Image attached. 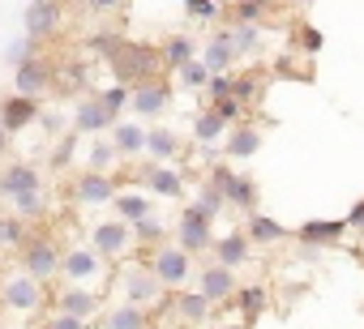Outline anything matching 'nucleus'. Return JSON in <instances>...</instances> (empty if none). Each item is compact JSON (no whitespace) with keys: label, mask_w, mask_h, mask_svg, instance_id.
Returning <instances> with one entry per match:
<instances>
[{"label":"nucleus","mask_w":364,"mask_h":329,"mask_svg":"<svg viewBox=\"0 0 364 329\" xmlns=\"http://www.w3.org/2000/svg\"><path fill=\"white\" fill-rule=\"evenodd\" d=\"M0 201L22 223H39L48 214V193H43V176H39L35 162L14 158L0 167Z\"/></svg>","instance_id":"nucleus-1"},{"label":"nucleus","mask_w":364,"mask_h":329,"mask_svg":"<svg viewBox=\"0 0 364 329\" xmlns=\"http://www.w3.org/2000/svg\"><path fill=\"white\" fill-rule=\"evenodd\" d=\"M112 73L120 86H146V82H159L163 77V52L154 43H137V39H120V48L107 56Z\"/></svg>","instance_id":"nucleus-2"},{"label":"nucleus","mask_w":364,"mask_h":329,"mask_svg":"<svg viewBox=\"0 0 364 329\" xmlns=\"http://www.w3.org/2000/svg\"><path fill=\"white\" fill-rule=\"evenodd\" d=\"M0 308L9 316H35L48 308V291L26 269H5L0 274Z\"/></svg>","instance_id":"nucleus-3"},{"label":"nucleus","mask_w":364,"mask_h":329,"mask_svg":"<svg viewBox=\"0 0 364 329\" xmlns=\"http://www.w3.org/2000/svg\"><path fill=\"white\" fill-rule=\"evenodd\" d=\"M18 269H26V274H31L35 282H43V286L60 278V269H65V252H60V244L52 240V231L39 227V231L31 235V244L18 252Z\"/></svg>","instance_id":"nucleus-4"},{"label":"nucleus","mask_w":364,"mask_h":329,"mask_svg":"<svg viewBox=\"0 0 364 329\" xmlns=\"http://www.w3.org/2000/svg\"><path fill=\"white\" fill-rule=\"evenodd\" d=\"M228 206L245 210V214H257V180L253 176H240L236 167H228V162H210V180H206Z\"/></svg>","instance_id":"nucleus-5"},{"label":"nucleus","mask_w":364,"mask_h":329,"mask_svg":"<svg viewBox=\"0 0 364 329\" xmlns=\"http://www.w3.org/2000/svg\"><path fill=\"white\" fill-rule=\"evenodd\" d=\"M120 291H124V303H133V308H150L163 299V282L154 278V269L146 261H133L120 269Z\"/></svg>","instance_id":"nucleus-6"},{"label":"nucleus","mask_w":364,"mask_h":329,"mask_svg":"<svg viewBox=\"0 0 364 329\" xmlns=\"http://www.w3.org/2000/svg\"><path fill=\"white\" fill-rule=\"evenodd\" d=\"M103 274H107V261H103L95 248H69V252H65V269H60V278H65L69 286L99 291Z\"/></svg>","instance_id":"nucleus-7"},{"label":"nucleus","mask_w":364,"mask_h":329,"mask_svg":"<svg viewBox=\"0 0 364 329\" xmlns=\"http://www.w3.org/2000/svg\"><path fill=\"white\" fill-rule=\"evenodd\" d=\"M146 265H150V269H154V278H159L163 286H171V291H176V286H185V282H189V274H193L189 252H185V248H176V244L154 248Z\"/></svg>","instance_id":"nucleus-8"},{"label":"nucleus","mask_w":364,"mask_h":329,"mask_svg":"<svg viewBox=\"0 0 364 329\" xmlns=\"http://www.w3.org/2000/svg\"><path fill=\"white\" fill-rule=\"evenodd\" d=\"M65 22V5H56V0H31V5L22 9V26H26V39L43 43L60 30Z\"/></svg>","instance_id":"nucleus-9"},{"label":"nucleus","mask_w":364,"mask_h":329,"mask_svg":"<svg viewBox=\"0 0 364 329\" xmlns=\"http://www.w3.org/2000/svg\"><path fill=\"white\" fill-rule=\"evenodd\" d=\"M56 86V65L48 60V56H31V60H22L18 65V77H14V90L22 94V99H39L43 90H52Z\"/></svg>","instance_id":"nucleus-10"},{"label":"nucleus","mask_w":364,"mask_h":329,"mask_svg":"<svg viewBox=\"0 0 364 329\" xmlns=\"http://www.w3.org/2000/svg\"><path fill=\"white\" fill-rule=\"evenodd\" d=\"M90 248H95L103 261H120V257L133 248V227L120 223V218H112V223H95V231H90Z\"/></svg>","instance_id":"nucleus-11"},{"label":"nucleus","mask_w":364,"mask_h":329,"mask_svg":"<svg viewBox=\"0 0 364 329\" xmlns=\"http://www.w3.org/2000/svg\"><path fill=\"white\" fill-rule=\"evenodd\" d=\"M176 248H185L189 257L215 248V231H210V223H206L198 210H185V214H180V223H176Z\"/></svg>","instance_id":"nucleus-12"},{"label":"nucleus","mask_w":364,"mask_h":329,"mask_svg":"<svg viewBox=\"0 0 364 329\" xmlns=\"http://www.w3.org/2000/svg\"><path fill=\"white\" fill-rule=\"evenodd\" d=\"M116 197H120V189H116V180L112 176H95V172H82L77 180H73V201L77 206H116Z\"/></svg>","instance_id":"nucleus-13"},{"label":"nucleus","mask_w":364,"mask_h":329,"mask_svg":"<svg viewBox=\"0 0 364 329\" xmlns=\"http://www.w3.org/2000/svg\"><path fill=\"white\" fill-rule=\"evenodd\" d=\"M198 291H202L210 303H232L240 286H236V274H232V269H223V265L210 261V265H202V274H198Z\"/></svg>","instance_id":"nucleus-14"},{"label":"nucleus","mask_w":364,"mask_h":329,"mask_svg":"<svg viewBox=\"0 0 364 329\" xmlns=\"http://www.w3.org/2000/svg\"><path fill=\"white\" fill-rule=\"evenodd\" d=\"M232 60H240V56H236L232 26H223V30H215V35L206 39V48H202V65L210 69V77H219V73H228V69H232Z\"/></svg>","instance_id":"nucleus-15"},{"label":"nucleus","mask_w":364,"mask_h":329,"mask_svg":"<svg viewBox=\"0 0 364 329\" xmlns=\"http://www.w3.org/2000/svg\"><path fill=\"white\" fill-rule=\"evenodd\" d=\"M103 308V295L99 291H86V286H65L60 295H56V312H65V316H77V320H86L90 325V316Z\"/></svg>","instance_id":"nucleus-16"},{"label":"nucleus","mask_w":364,"mask_h":329,"mask_svg":"<svg viewBox=\"0 0 364 329\" xmlns=\"http://www.w3.org/2000/svg\"><path fill=\"white\" fill-rule=\"evenodd\" d=\"M116 124H120V120L99 103V94H95V99H82L77 111H73V133H77V137H86V133H103V128H116Z\"/></svg>","instance_id":"nucleus-17"},{"label":"nucleus","mask_w":364,"mask_h":329,"mask_svg":"<svg viewBox=\"0 0 364 329\" xmlns=\"http://www.w3.org/2000/svg\"><path fill=\"white\" fill-rule=\"evenodd\" d=\"M343 235H347V218H343V223H338V218H326V223H321V218H313V223H304V227L296 231V240H300L304 248H313V252H317V248L338 244Z\"/></svg>","instance_id":"nucleus-18"},{"label":"nucleus","mask_w":364,"mask_h":329,"mask_svg":"<svg viewBox=\"0 0 364 329\" xmlns=\"http://www.w3.org/2000/svg\"><path fill=\"white\" fill-rule=\"evenodd\" d=\"M39 120V99H22V94H9L5 103H0V124H5L9 133H22Z\"/></svg>","instance_id":"nucleus-19"},{"label":"nucleus","mask_w":364,"mask_h":329,"mask_svg":"<svg viewBox=\"0 0 364 329\" xmlns=\"http://www.w3.org/2000/svg\"><path fill=\"white\" fill-rule=\"evenodd\" d=\"M167 103H171V86L159 77V82H146V86H137L129 107H133L137 116H163V111H167Z\"/></svg>","instance_id":"nucleus-20"},{"label":"nucleus","mask_w":364,"mask_h":329,"mask_svg":"<svg viewBox=\"0 0 364 329\" xmlns=\"http://www.w3.org/2000/svg\"><path fill=\"white\" fill-rule=\"evenodd\" d=\"M249 248H253V240H249L245 231H223V235L215 240V265L236 269V265L249 261Z\"/></svg>","instance_id":"nucleus-21"},{"label":"nucleus","mask_w":364,"mask_h":329,"mask_svg":"<svg viewBox=\"0 0 364 329\" xmlns=\"http://www.w3.org/2000/svg\"><path fill=\"white\" fill-rule=\"evenodd\" d=\"M262 150V133H257V124H232L228 128V137H223V154L228 158H253Z\"/></svg>","instance_id":"nucleus-22"},{"label":"nucleus","mask_w":364,"mask_h":329,"mask_svg":"<svg viewBox=\"0 0 364 329\" xmlns=\"http://www.w3.org/2000/svg\"><path fill=\"white\" fill-rule=\"evenodd\" d=\"M137 176H141V180H146V189H150V193H159V197H180V193H185V180H180V172L163 167V162H150V167H141Z\"/></svg>","instance_id":"nucleus-23"},{"label":"nucleus","mask_w":364,"mask_h":329,"mask_svg":"<svg viewBox=\"0 0 364 329\" xmlns=\"http://www.w3.org/2000/svg\"><path fill=\"white\" fill-rule=\"evenodd\" d=\"M210 312H215V303H210L202 291H176V316L185 320L180 329H189V325H202Z\"/></svg>","instance_id":"nucleus-24"},{"label":"nucleus","mask_w":364,"mask_h":329,"mask_svg":"<svg viewBox=\"0 0 364 329\" xmlns=\"http://www.w3.org/2000/svg\"><path fill=\"white\" fill-rule=\"evenodd\" d=\"M266 303H270V291H266V286H257V282H253V286H240V291H236V299H232V308H240V325H245V329L266 312Z\"/></svg>","instance_id":"nucleus-25"},{"label":"nucleus","mask_w":364,"mask_h":329,"mask_svg":"<svg viewBox=\"0 0 364 329\" xmlns=\"http://www.w3.org/2000/svg\"><path fill=\"white\" fill-rule=\"evenodd\" d=\"M31 235H35V227L31 223H22V218H14V214H0V252H22L26 244H31Z\"/></svg>","instance_id":"nucleus-26"},{"label":"nucleus","mask_w":364,"mask_h":329,"mask_svg":"<svg viewBox=\"0 0 364 329\" xmlns=\"http://www.w3.org/2000/svg\"><path fill=\"white\" fill-rule=\"evenodd\" d=\"M163 69H185V65H193L198 60V48H193V39L189 35H171V39H163Z\"/></svg>","instance_id":"nucleus-27"},{"label":"nucleus","mask_w":364,"mask_h":329,"mask_svg":"<svg viewBox=\"0 0 364 329\" xmlns=\"http://www.w3.org/2000/svg\"><path fill=\"white\" fill-rule=\"evenodd\" d=\"M56 86H60V94L86 90V86H90V65H86V60H65V65H56Z\"/></svg>","instance_id":"nucleus-28"},{"label":"nucleus","mask_w":364,"mask_h":329,"mask_svg":"<svg viewBox=\"0 0 364 329\" xmlns=\"http://www.w3.org/2000/svg\"><path fill=\"white\" fill-rule=\"evenodd\" d=\"M112 145H116L120 158H133V154L146 150V128H137V124H116V128H112Z\"/></svg>","instance_id":"nucleus-29"},{"label":"nucleus","mask_w":364,"mask_h":329,"mask_svg":"<svg viewBox=\"0 0 364 329\" xmlns=\"http://www.w3.org/2000/svg\"><path fill=\"white\" fill-rule=\"evenodd\" d=\"M245 235H249L253 244H279V240H287V227H279V223L266 218V214H249Z\"/></svg>","instance_id":"nucleus-30"},{"label":"nucleus","mask_w":364,"mask_h":329,"mask_svg":"<svg viewBox=\"0 0 364 329\" xmlns=\"http://www.w3.org/2000/svg\"><path fill=\"white\" fill-rule=\"evenodd\" d=\"M116 214H120V223L137 227L141 218H150V197L146 193H120L116 197Z\"/></svg>","instance_id":"nucleus-31"},{"label":"nucleus","mask_w":364,"mask_h":329,"mask_svg":"<svg viewBox=\"0 0 364 329\" xmlns=\"http://www.w3.org/2000/svg\"><path fill=\"white\" fill-rule=\"evenodd\" d=\"M107 329H150V312L133 308V303H120V308L107 312Z\"/></svg>","instance_id":"nucleus-32"},{"label":"nucleus","mask_w":364,"mask_h":329,"mask_svg":"<svg viewBox=\"0 0 364 329\" xmlns=\"http://www.w3.org/2000/svg\"><path fill=\"white\" fill-rule=\"evenodd\" d=\"M146 154L150 158H176L180 154V137L171 128H150L146 133Z\"/></svg>","instance_id":"nucleus-33"},{"label":"nucleus","mask_w":364,"mask_h":329,"mask_svg":"<svg viewBox=\"0 0 364 329\" xmlns=\"http://www.w3.org/2000/svg\"><path fill=\"white\" fill-rule=\"evenodd\" d=\"M193 137H198L202 145H215V141H223V137H228V124H223V120L206 107V111L193 120Z\"/></svg>","instance_id":"nucleus-34"},{"label":"nucleus","mask_w":364,"mask_h":329,"mask_svg":"<svg viewBox=\"0 0 364 329\" xmlns=\"http://www.w3.org/2000/svg\"><path fill=\"white\" fill-rule=\"evenodd\" d=\"M223 206H228V201H223V197H219V193H215L210 184H202V189H198V197L189 201V210H198V214H202L206 223H215V218L223 214Z\"/></svg>","instance_id":"nucleus-35"},{"label":"nucleus","mask_w":364,"mask_h":329,"mask_svg":"<svg viewBox=\"0 0 364 329\" xmlns=\"http://www.w3.org/2000/svg\"><path fill=\"white\" fill-rule=\"evenodd\" d=\"M116 162V145L112 141H99V145H90V154H86V167L95 172V176H107V167Z\"/></svg>","instance_id":"nucleus-36"},{"label":"nucleus","mask_w":364,"mask_h":329,"mask_svg":"<svg viewBox=\"0 0 364 329\" xmlns=\"http://www.w3.org/2000/svg\"><path fill=\"white\" fill-rule=\"evenodd\" d=\"M133 240L141 244V248H163V223L150 214V218H141L137 227H133Z\"/></svg>","instance_id":"nucleus-37"},{"label":"nucleus","mask_w":364,"mask_h":329,"mask_svg":"<svg viewBox=\"0 0 364 329\" xmlns=\"http://www.w3.org/2000/svg\"><path fill=\"white\" fill-rule=\"evenodd\" d=\"M232 39H236V56H253L262 48V26H232Z\"/></svg>","instance_id":"nucleus-38"},{"label":"nucleus","mask_w":364,"mask_h":329,"mask_svg":"<svg viewBox=\"0 0 364 329\" xmlns=\"http://www.w3.org/2000/svg\"><path fill=\"white\" fill-rule=\"evenodd\" d=\"M228 13L236 18L232 26H257V22H262V13H266V5H262V0H240V5H232Z\"/></svg>","instance_id":"nucleus-39"},{"label":"nucleus","mask_w":364,"mask_h":329,"mask_svg":"<svg viewBox=\"0 0 364 329\" xmlns=\"http://www.w3.org/2000/svg\"><path fill=\"white\" fill-rule=\"evenodd\" d=\"M99 103H103V107H107V111H112V116H120V111H124V107H129V103H133V90H129V86H120V82H116V86H107V90H103V94H99Z\"/></svg>","instance_id":"nucleus-40"},{"label":"nucleus","mask_w":364,"mask_h":329,"mask_svg":"<svg viewBox=\"0 0 364 329\" xmlns=\"http://www.w3.org/2000/svg\"><path fill=\"white\" fill-rule=\"evenodd\" d=\"M223 9L215 5V0H185V18H193V22H215Z\"/></svg>","instance_id":"nucleus-41"},{"label":"nucleus","mask_w":364,"mask_h":329,"mask_svg":"<svg viewBox=\"0 0 364 329\" xmlns=\"http://www.w3.org/2000/svg\"><path fill=\"white\" fill-rule=\"evenodd\" d=\"M262 94V82H257V73H245V77H236V90H232V99L245 107V103H253Z\"/></svg>","instance_id":"nucleus-42"},{"label":"nucleus","mask_w":364,"mask_h":329,"mask_svg":"<svg viewBox=\"0 0 364 329\" xmlns=\"http://www.w3.org/2000/svg\"><path fill=\"white\" fill-rule=\"evenodd\" d=\"M296 39H300V48H304V56H317V52H321V43H326V39H321V30H317V26H309V22H300V26H296Z\"/></svg>","instance_id":"nucleus-43"},{"label":"nucleus","mask_w":364,"mask_h":329,"mask_svg":"<svg viewBox=\"0 0 364 329\" xmlns=\"http://www.w3.org/2000/svg\"><path fill=\"white\" fill-rule=\"evenodd\" d=\"M210 111H215L228 128H232V124H240V116H245V107H240L236 99H219V103H210Z\"/></svg>","instance_id":"nucleus-44"},{"label":"nucleus","mask_w":364,"mask_h":329,"mask_svg":"<svg viewBox=\"0 0 364 329\" xmlns=\"http://www.w3.org/2000/svg\"><path fill=\"white\" fill-rule=\"evenodd\" d=\"M180 82H185V86H210V69L202 65V60H193V65H185V69H180Z\"/></svg>","instance_id":"nucleus-45"},{"label":"nucleus","mask_w":364,"mask_h":329,"mask_svg":"<svg viewBox=\"0 0 364 329\" xmlns=\"http://www.w3.org/2000/svg\"><path fill=\"white\" fill-rule=\"evenodd\" d=\"M232 90H236V77H232V73H219V77H210V86H206L210 103H219V99H232Z\"/></svg>","instance_id":"nucleus-46"},{"label":"nucleus","mask_w":364,"mask_h":329,"mask_svg":"<svg viewBox=\"0 0 364 329\" xmlns=\"http://www.w3.org/2000/svg\"><path fill=\"white\" fill-rule=\"evenodd\" d=\"M48 329H86V320L65 316V312H52V316H48Z\"/></svg>","instance_id":"nucleus-47"},{"label":"nucleus","mask_w":364,"mask_h":329,"mask_svg":"<svg viewBox=\"0 0 364 329\" xmlns=\"http://www.w3.org/2000/svg\"><path fill=\"white\" fill-rule=\"evenodd\" d=\"M73 145H77V133H73V137H65V141L56 145V158H52L56 167H69V154H73Z\"/></svg>","instance_id":"nucleus-48"},{"label":"nucleus","mask_w":364,"mask_h":329,"mask_svg":"<svg viewBox=\"0 0 364 329\" xmlns=\"http://www.w3.org/2000/svg\"><path fill=\"white\" fill-rule=\"evenodd\" d=\"M347 227H355V231L364 235V201H355V206H351V214H347Z\"/></svg>","instance_id":"nucleus-49"},{"label":"nucleus","mask_w":364,"mask_h":329,"mask_svg":"<svg viewBox=\"0 0 364 329\" xmlns=\"http://www.w3.org/2000/svg\"><path fill=\"white\" fill-rule=\"evenodd\" d=\"M5 154H9V128L0 124V158H5Z\"/></svg>","instance_id":"nucleus-50"},{"label":"nucleus","mask_w":364,"mask_h":329,"mask_svg":"<svg viewBox=\"0 0 364 329\" xmlns=\"http://www.w3.org/2000/svg\"><path fill=\"white\" fill-rule=\"evenodd\" d=\"M219 329H245V325H219Z\"/></svg>","instance_id":"nucleus-51"},{"label":"nucleus","mask_w":364,"mask_h":329,"mask_svg":"<svg viewBox=\"0 0 364 329\" xmlns=\"http://www.w3.org/2000/svg\"><path fill=\"white\" fill-rule=\"evenodd\" d=\"M39 329H48V320H43V325H39Z\"/></svg>","instance_id":"nucleus-52"},{"label":"nucleus","mask_w":364,"mask_h":329,"mask_svg":"<svg viewBox=\"0 0 364 329\" xmlns=\"http://www.w3.org/2000/svg\"><path fill=\"white\" fill-rule=\"evenodd\" d=\"M360 316H364V303H360Z\"/></svg>","instance_id":"nucleus-53"},{"label":"nucleus","mask_w":364,"mask_h":329,"mask_svg":"<svg viewBox=\"0 0 364 329\" xmlns=\"http://www.w3.org/2000/svg\"><path fill=\"white\" fill-rule=\"evenodd\" d=\"M360 240H364V235H360Z\"/></svg>","instance_id":"nucleus-54"}]
</instances>
